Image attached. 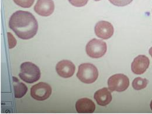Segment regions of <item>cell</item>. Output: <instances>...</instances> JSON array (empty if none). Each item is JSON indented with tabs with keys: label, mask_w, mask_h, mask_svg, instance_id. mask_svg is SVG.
I'll list each match as a JSON object with an SVG mask.
<instances>
[{
	"label": "cell",
	"mask_w": 152,
	"mask_h": 114,
	"mask_svg": "<svg viewBox=\"0 0 152 114\" xmlns=\"http://www.w3.org/2000/svg\"><path fill=\"white\" fill-rule=\"evenodd\" d=\"M114 32V26L109 22L101 20L95 25V35L98 38L108 39L113 37Z\"/></svg>",
	"instance_id": "obj_7"
},
{
	"label": "cell",
	"mask_w": 152,
	"mask_h": 114,
	"mask_svg": "<svg viewBox=\"0 0 152 114\" xmlns=\"http://www.w3.org/2000/svg\"><path fill=\"white\" fill-rule=\"evenodd\" d=\"M148 84V80L146 78L142 77H136L133 80L132 87L136 90H141L145 88Z\"/></svg>",
	"instance_id": "obj_14"
},
{
	"label": "cell",
	"mask_w": 152,
	"mask_h": 114,
	"mask_svg": "<svg viewBox=\"0 0 152 114\" xmlns=\"http://www.w3.org/2000/svg\"><path fill=\"white\" fill-rule=\"evenodd\" d=\"M108 86L111 91L123 92L129 87V80L123 74H116L109 78Z\"/></svg>",
	"instance_id": "obj_5"
},
{
	"label": "cell",
	"mask_w": 152,
	"mask_h": 114,
	"mask_svg": "<svg viewBox=\"0 0 152 114\" xmlns=\"http://www.w3.org/2000/svg\"><path fill=\"white\" fill-rule=\"evenodd\" d=\"M150 64L149 58L145 55H139L135 57L131 64V69L134 74L140 75L148 69Z\"/></svg>",
	"instance_id": "obj_10"
},
{
	"label": "cell",
	"mask_w": 152,
	"mask_h": 114,
	"mask_svg": "<svg viewBox=\"0 0 152 114\" xmlns=\"http://www.w3.org/2000/svg\"><path fill=\"white\" fill-rule=\"evenodd\" d=\"M150 106H151V108L152 110V100L151 101V104H150Z\"/></svg>",
	"instance_id": "obj_20"
},
{
	"label": "cell",
	"mask_w": 152,
	"mask_h": 114,
	"mask_svg": "<svg viewBox=\"0 0 152 114\" xmlns=\"http://www.w3.org/2000/svg\"><path fill=\"white\" fill-rule=\"evenodd\" d=\"M149 52V54L151 55V56L152 57V48H150Z\"/></svg>",
	"instance_id": "obj_19"
},
{
	"label": "cell",
	"mask_w": 152,
	"mask_h": 114,
	"mask_svg": "<svg viewBox=\"0 0 152 114\" xmlns=\"http://www.w3.org/2000/svg\"><path fill=\"white\" fill-rule=\"evenodd\" d=\"M14 95L16 98H20L25 95L28 91V88L25 84L19 82V80L15 77H13Z\"/></svg>",
	"instance_id": "obj_13"
},
{
	"label": "cell",
	"mask_w": 152,
	"mask_h": 114,
	"mask_svg": "<svg viewBox=\"0 0 152 114\" xmlns=\"http://www.w3.org/2000/svg\"><path fill=\"white\" fill-rule=\"evenodd\" d=\"M9 27L18 38L28 40L36 35L39 25L32 14L28 11H18L10 17Z\"/></svg>",
	"instance_id": "obj_1"
},
{
	"label": "cell",
	"mask_w": 152,
	"mask_h": 114,
	"mask_svg": "<svg viewBox=\"0 0 152 114\" xmlns=\"http://www.w3.org/2000/svg\"><path fill=\"white\" fill-rule=\"evenodd\" d=\"M95 1H101V0H94Z\"/></svg>",
	"instance_id": "obj_21"
},
{
	"label": "cell",
	"mask_w": 152,
	"mask_h": 114,
	"mask_svg": "<svg viewBox=\"0 0 152 114\" xmlns=\"http://www.w3.org/2000/svg\"><path fill=\"white\" fill-rule=\"evenodd\" d=\"M34 10L40 16H50L55 10L54 2L53 0H38L34 7Z\"/></svg>",
	"instance_id": "obj_8"
},
{
	"label": "cell",
	"mask_w": 152,
	"mask_h": 114,
	"mask_svg": "<svg viewBox=\"0 0 152 114\" xmlns=\"http://www.w3.org/2000/svg\"><path fill=\"white\" fill-rule=\"evenodd\" d=\"M76 108L78 113L91 114L95 111V105L91 99L83 98L76 102Z\"/></svg>",
	"instance_id": "obj_11"
},
{
	"label": "cell",
	"mask_w": 152,
	"mask_h": 114,
	"mask_svg": "<svg viewBox=\"0 0 152 114\" xmlns=\"http://www.w3.org/2000/svg\"><path fill=\"white\" fill-rule=\"evenodd\" d=\"M14 2L22 8H30L32 6L35 0H13Z\"/></svg>",
	"instance_id": "obj_15"
},
{
	"label": "cell",
	"mask_w": 152,
	"mask_h": 114,
	"mask_svg": "<svg viewBox=\"0 0 152 114\" xmlns=\"http://www.w3.org/2000/svg\"><path fill=\"white\" fill-rule=\"evenodd\" d=\"M69 2L77 7H81L87 5L88 0H69Z\"/></svg>",
	"instance_id": "obj_17"
},
{
	"label": "cell",
	"mask_w": 152,
	"mask_h": 114,
	"mask_svg": "<svg viewBox=\"0 0 152 114\" xmlns=\"http://www.w3.org/2000/svg\"><path fill=\"white\" fill-rule=\"evenodd\" d=\"M107 50V43L103 40L97 39L91 40L86 48L87 55L94 58L102 57L106 53Z\"/></svg>",
	"instance_id": "obj_4"
},
{
	"label": "cell",
	"mask_w": 152,
	"mask_h": 114,
	"mask_svg": "<svg viewBox=\"0 0 152 114\" xmlns=\"http://www.w3.org/2000/svg\"><path fill=\"white\" fill-rule=\"evenodd\" d=\"M94 99L99 105L104 107L108 105L111 102L113 97L110 90L104 87L95 92Z\"/></svg>",
	"instance_id": "obj_12"
},
{
	"label": "cell",
	"mask_w": 152,
	"mask_h": 114,
	"mask_svg": "<svg viewBox=\"0 0 152 114\" xmlns=\"http://www.w3.org/2000/svg\"><path fill=\"white\" fill-rule=\"evenodd\" d=\"M51 86L43 82H40L33 86L31 89V96L38 101H44L50 97L52 94Z\"/></svg>",
	"instance_id": "obj_6"
},
{
	"label": "cell",
	"mask_w": 152,
	"mask_h": 114,
	"mask_svg": "<svg viewBox=\"0 0 152 114\" xmlns=\"http://www.w3.org/2000/svg\"><path fill=\"white\" fill-rule=\"evenodd\" d=\"M40 70L38 66L31 62H25L20 65L19 77L23 81L32 84L40 78Z\"/></svg>",
	"instance_id": "obj_2"
},
{
	"label": "cell",
	"mask_w": 152,
	"mask_h": 114,
	"mask_svg": "<svg viewBox=\"0 0 152 114\" xmlns=\"http://www.w3.org/2000/svg\"><path fill=\"white\" fill-rule=\"evenodd\" d=\"M133 0H109V1L115 6L124 7L129 5Z\"/></svg>",
	"instance_id": "obj_16"
},
{
	"label": "cell",
	"mask_w": 152,
	"mask_h": 114,
	"mask_svg": "<svg viewBox=\"0 0 152 114\" xmlns=\"http://www.w3.org/2000/svg\"><path fill=\"white\" fill-rule=\"evenodd\" d=\"M56 70L60 77L66 78H70L75 74L76 66L71 61L64 60L57 63Z\"/></svg>",
	"instance_id": "obj_9"
},
{
	"label": "cell",
	"mask_w": 152,
	"mask_h": 114,
	"mask_svg": "<svg viewBox=\"0 0 152 114\" xmlns=\"http://www.w3.org/2000/svg\"><path fill=\"white\" fill-rule=\"evenodd\" d=\"M8 37L9 42V48L10 49H12L15 47L17 44V40L14 37V36L10 34V32H8Z\"/></svg>",
	"instance_id": "obj_18"
},
{
	"label": "cell",
	"mask_w": 152,
	"mask_h": 114,
	"mask_svg": "<svg viewBox=\"0 0 152 114\" xmlns=\"http://www.w3.org/2000/svg\"><path fill=\"white\" fill-rule=\"evenodd\" d=\"M77 78L83 83L91 84L94 83L98 77L96 67L91 63H83L79 66L77 74Z\"/></svg>",
	"instance_id": "obj_3"
}]
</instances>
